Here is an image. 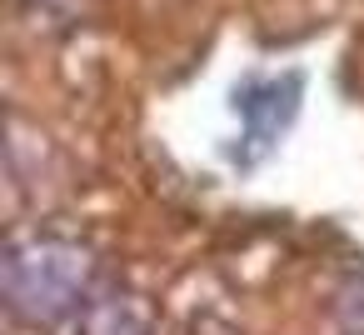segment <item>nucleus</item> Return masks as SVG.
Returning <instances> with one entry per match:
<instances>
[{"mask_svg": "<svg viewBox=\"0 0 364 335\" xmlns=\"http://www.w3.org/2000/svg\"><path fill=\"white\" fill-rule=\"evenodd\" d=\"M95 280V255L65 235H26L11 240L0 260V290L16 320L26 325H60L85 310Z\"/></svg>", "mask_w": 364, "mask_h": 335, "instance_id": "nucleus-1", "label": "nucleus"}, {"mask_svg": "<svg viewBox=\"0 0 364 335\" xmlns=\"http://www.w3.org/2000/svg\"><path fill=\"white\" fill-rule=\"evenodd\" d=\"M299 91H304L299 76H279V81H255V86H245V91L235 96V110H240L245 140H250L245 160L264 155V150L279 140V130H284V125L294 120V110H299Z\"/></svg>", "mask_w": 364, "mask_h": 335, "instance_id": "nucleus-2", "label": "nucleus"}, {"mask_svg": "<svg viewBox=\"0 0 364 335\" xmlns=\"http://www.w3.org/2000/svg\"><path fill=\"white\" fill-rule=\"evenodd\" d=\"M85 335H150V320L135 295H105L85 305Z\"/></svg>", "mask_w": 364, "mask_h": 335, "instance_id": "nucleus-3", "label": "nucleus"}, {"mask_svg": "<svg viewBox=\"0 0 364 335\" xmlns=\"http://www.w3.org/2000/svg\"><path fill=\"white\" fill-rule=\"evenodd\" d=\"M41 6H55V11H80V0H41Z\"/></svg>", "mask_w": 364, "mask_h": 335, "instance_id": "nucleus-4", "label": "nucleus"}]
</instances>
